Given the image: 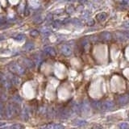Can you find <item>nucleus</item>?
Segmentation results:
<instances>
[{
    "mask_svg": "<svg viewBox=\"0 0 129 129\" xmlns=\"http://www.w3.org/2000/svg\"><path fill=\"white\" fill-rule=\"evenodd\" d=\"M3 115H4V108L2 104H0V116H3Z\"/></svg>",
    "mask_w": 129,
    "mask_h": 129,
    "instance_id": "5701e85b",
    "label": "nucleus"
},
{
    "mask_svg": "<svg viewBox=\"0 0 129 129\" xmlns=\"http://www.w3.org/2000/svg\"><path fill=\"white\" fill-rule=\"evenodd\" d=\"M115 37L117 40H119V41H124L125 39H126L124 33H119V32H116V33L115 34Z\"/></svg>",
    "mask_w": 129,
    "mask_h": 129,
    "instance_id": "f8f14e48",
    "label": "nucleus"
},
{
    "mask_svg": "<svg viewBox=\"0 0 129 129\" xmlns=\"http://www.w3.org/2000/svg\"><path fill=\"white\" fill-rule=\"evenodd\" d=\"M119 128L120 129H128L129 128V125L127 123H121L119 124Z\"/></svg>",
    "mask_w": 129,
    "mask_h": 129,
    "instance_id": "aec40b11",
    "label": "nucleus"
},
{
    "mask_svg": "<svg viewBox=\"0 0 129 129\" xmlns=\"http://www.w3.org/2000/svg\"><path fill=\"white\" fill-rule=\"evenodd\" d=\"M115 107V103L112 101H105L102 103V109L103 111H111Z\"/></svg>",
    "mask_w": 129,
    "mask_h": 129,
    "instance_id": "20e7f679",
    "label": "nucleus"
},
{
    "mask_svg": "<svg viewBox=\"0 0 129 129\" xmlns=\"http://www.w3.org/2000/svg\"><path fill=\"white\" fill-rule=\"evenodd\" d=\"M96 19L98 20V21H104V20L107 19V14H106L105 12L99 13L98 15H97Z\"/></svg>",
    "mask_w": 129,
    "mask_h": 129,
    "instance_id": "4468645a",
    "label": "nucleus"
},
{
    "mask_svg": "<svg viewBox=\"0 0 129 129\" xmlns=\"http://www.w3.org/2000/svg\"><path fill=\"white\" fill-rule=\"evenodd\" d=\"M61 52L64 56H69L72 53V49L69 45H63L61 47Z\"/></svg>",
    "mask_w": 129,
    "mask_h": 129,
    "instance_id": "39448f33",
    "label": "nucleus"
},
{
    "mask_svg": "<svg viewBox=\"0 0 129 129\" xmlns=\"http://www.w3.org/2000/svg\"><path fill=\"white\" fill-rule=\"evenodd\" d=\"M123 27L126 28H129V20H127V21L123 23Z\"/></svg>",
    "mask_w": 129,
    "mask_h": 129,
    "instance_id": "393cba45",
    "label": "nucleus"
},
{
    "mask_svg": "<svg viewBox=\"0 0 129 129\" xmlns=\"http://www.w3.org/2000/svg\"><path fill=\"white\" fill-rule=\"evenodd\" d=\"M40 129H48V128H40Z\"/></svg>",
    "mask_w": 129,
    "mask_h": 129,
    "instance_id": "7c9ffc66",
    "label": "nucleus"
},
{
    "mask_svg": "<svg viewBox=\"0 0 129 129\" xmlns=\"http://www.w3.org/2000/svg\"><path fill=\"white\" fill-rule=\"evenodd\" d=\"M72 114V111H70L69 109H67V108H62L60 109L57 113V117H59L60 119H68L69 117Z\"/></svg>",
    "mask_w": 129,
    "mask_h": 129,
    "instance_id": "f03ea898",
    "label": "nucleus"
},
{
    "mask_svg": "<svg viewBox=\"0 0 129 129\" xmlns=\"http://www.w3.org/2000/svg\"><path fill=\"white\" fill-rule=\"evenodd\" d=\"M100 37H101V39L103 40L108 41V40H111V38H112V35L108 32H102V33L100 34Z\"/></svg>",
    "mask_w": 129,
    "mask_h": 129,
    "instance_id": "423d86ee",
    "label": "nucleus"
},
{
    "mask_svg": "<svg viewBox=\"0 0 129 129\" xmlns=\"http://www.w3.org/2000/svg\"><path fill=\"white\" fill-rule=\"evenodd\" d=\"M8 68H9V69L11 70V72H12V73H16V74H18V75L24 74V72H25V69H24V67L20 66V64L16 63V62L11 63L9 64Z\"/></svg>",
    "mask_w": 129,
    "mask_h": 129,
    "instance_id": "f257e3e1",
    "label": "nucleus"
},
{
    "mask_svg": "<svg viewBox=\"0 0 129 129\" xmlns=\"http://www.w3.org/2000/svg\"><path fill=\"white\" fill-rule=\"evenodd\" d=\"M0 129H9V127H7V128H0Z\"/></svg>",
    "mask_w": 129,
    "mask_h": 129,
    "instance_id": "c756f323",
    "label": "nucleus"
},
{
    "mask_svg": "<svg viewBox=\"0 0 129 129\" xmlns=\"http://www.w3.org/2000/svg\"><path fill=\"white\" fill-rule=\"evenodd\" d=\"M24 125L20 124H15L9 127V129H24Z\"/></svg>",
    "mask_w": 129,
    "mask_h": 129,
    "instance_id": "2eb2a0df",
    "label": "nucleus"
},
{
    "mask_svg": "<svg viewBox=\"0 0 129 129\" xmlns=\"http://www.w3.org/2000/svg\"><path fill=\"white\" fill-rule=\"evenodd\" d=\"M128 95H129V94H128Z\"/></svg>",
    "mask_w": 129,
    "mask_h": 129,
    "instance_id": "2f4dec72",
    "label": "nucleus"
},
{
    "mask_svg": "<svg viewBox=\"0 0 129 129\" xmlns=\"http://www.w3.org/2000/svg\"><path fill=\"white\" fill-rule=\"evenodd\" d=\"M22 119L25 121H27L29 119V111H28V108L27 107L24 108L22 111Z\"/></svg>",
    "mask_w": 129,
    "mask_h": 129,
    "instance_id": "1a4fd4ad",
    "label": "nucleus"
},
{
    "mask_svg": "<svg viewBox=\"0 0 129 129\" xmlns=\"http://www.w3.org/2000/svg\"><path fill=\"white\" fill-rule=\"evenodd\" d=\"M24 35H23V34H19V35H17V36L16 37V40H19V41H20V40H22L23 39H24Z\"/></svg>",
    "mask_w": 129,
    "mask_h": 129,
    "instance_id": "4be33fe9",
    "label": "nucleus"
},
{
    "mask_svg": "<svg viewBox=\"0 0 129 129\" xmlns=\"http://www.w3.org/2000/svg\"><path fill=\"white\" fill-rule=\"evenodd\" d=\"M48 129H64V126L59 124H52L48 127Z\"/></svg>",
    "mask_w": 129,
    "mask_h": 129,
    "instance_id": "ddd939ff",
    "label": "nucleus"
},
{
    "mask_svg": "<svg viewBox=\"0 0 129 129\" xmlns=\"http://www.w3.org/2000/svg\"><path fill=\"white\" fill-rule=\"evenodd\" d=\"M87 24H88L89 26H92V25H94V21L93 20H90V21L87 23Z\"/></svg>",
    "mask_w": 129,
    "mask_h": 129,
    "instance_id": "a878e982",
    "label": "nucleus"
},
{
    "mask_svg": "<svg viewBox=\"0 0 129 129\" xmlns=\"http://www.w3.org/2000/svg\"><path fill=\"white\" fill-rule=\"evenodd\" d=\"M13 100L14 101H16V102H20L22 101V98H20L19 95H15L14 97H13Z\"/></svg>",
    "mask_w": 129,
    "mask_h": 129,
    "instance_id": "412c9836",
    "label": "nucleus"
},
{
    "mask_svg": "<svg viewBox=\"0 0 129 129\" xmlns=\"http://www.w3.org/2000/svg\"><path fill=\"white\" fill-rule=\"evenodd\" d=\"M11 81L14 85H19L20 82V80L19 77H17V76H12V77H11Z\"/></svg>",
    "mask_w": 129,
    "mask_h": 129,
    "instance_id": "a211bd4d",
    "label": "nucleus"
},
{
    "mask_svg": "<svg viewBox=\"0 0 129 129\" xmlns=\"http://www.w3.org/2000/svg\"><path fill=\"white\" fill-rule=\"evenodd\" d=\"M91 106L94 109H97V110L102 109V102L99 101H93L91 102Z\"/></svg>",
    "mask_w": 129,
    "mask_h": 129,
    "instance_id": "9b49d317",
    "label": "nucleus"
},
{
    "mask_svg": "<svg viewBox=\"0 0 129 129\" xmlns=\"http://www.w3.org/2000/svg\"><path fill=\"white\" fill-rule=\"evenodd\" d=\"M73 124L77 127H83L87 124V122L85 120H82V119H76L74 120H73Z\"/></svg>",
    "mask_w": 129,
    "mask_h": 129,
    "instance_id": "0eeeda50",
    "label": "nucleus"
},
{
    "mask_svg": "<svg viewBox=\"0 0 129 129\" xmlns=\"http://www.w3.org/2000/svg\"><path fill=\"white\" fill-rule=\"evenodd\" d=\"M119 103L120 105H125L129 102V95L128 94H125V95H123L119 98Z\"/></svg>",
    "mask_w": 129,
    "mask_h": 129,
    "instance_id": "6e6552de",
    "label": "nucleus"
},
{
    "mask_svg": "<svg viewBox=\"0 0 129 129\" xmlns=\"http://www.w3.org/2000/svg\"><path fill=\"white\" fill-rule=\"evenodd\" d=\"M124 35L125 36V37H127V38H128L129 39V32H124Z\"/></svg>",
    "mask_w": 129,
    "mask_h": 129,
    "instance_id": "bb28decb",
    "label": "nucleus"
},
{
    "mask_svg": "<svg viewBox=\"0 0 129 129\" xmlns=\"http://www.w3.org/2000/svg\"><path fill=\"white\" fill-rule=\"evenodd\" d=\"M17 111V107L15 105H12V104H8L7 105V108H6V115H7V118H10V117L12 116Z\"/></svg>",
    "mask_w": 129,
    "mask_h": 129,
    "instance_id": "7ed1b4c3",
    "label": "nucleus"
},
{
    "mask_svg": "<svg viewBox=\"0 0 129 129\" xmlns=\"http://www.w3.org/2000/svg\"><path fill=\"white\" fill-rule=\"evenodd\" d=\"M44 52H46L47 53H48L49 55H51V56H55V55H56V52H55V50L52 48V47H48V48H46L44 49Z\"/></svg>",
    "mask_w": 129,
    "mask_h": 129,
    "instance_id": "f3484780",
    "label": "nucleus"
},
{
    "mask_svg": "<svg viewBox=\"0 0 129 129\" xmlns=\"http://www.w3.org/2000/svg\"><path fill=\"white\" fill-rule=\"evenodd\" d=\"M23 62H24V64L28 68H33L34 67V64L32 60H28V59H24Z\"/></svg>",
    "mask_w": 129,
    "mask_h": 129,
    "instance_id": "dca6fc26",
    "label": "nucleus"
},
{
    "mask_svg": "<svg viewBox=\"0 0 129 129\" xmlns=\"http://www.w3.org/2000/svg\"><path fill=\"white\" fill-rule=\"evenodd\" d=\"M24 48H25L26 50H28V51H30V50H32V49H33L34 48V44L32 43H27L25 44V46H24Z\"/></svg>",
    "mask_w": 129,
    "mask_h": 129,
    "instance_id": "6ab92c4d",
    "label": "nucleus"
},
{
    "mask_svg": "<svg viewBox=\"0 0 129 129\" xmlns=\"http://www.w3.org/2000/svg\"><path fill=\"white\" fill-rule=\"evenodd\" d=\"M90 104L88 103V102L87 101H84L83 102V103L81 104V110H82L83 111H86V112H87V111H90Z\"/></svg>",
    "mask_w": 129,
    "mask_h": 129,
    "instance_id": "9d476101",
    "label": "nucleus"
},
{
    "mask_svg": "<svg viewBox=\"0 0 129 129\" xmlns=\"http://www.w3.org/2000/svg\"><path fill=\"white\" fill-rule=\"evenodd\" d=\"M5 124H6L5 123H3V122H1V123H0V127H1V126H4Z\"/></svg>",
    "mask_w": 129,
    "mask_h": 129,
    "instance_id": "cd10ccee",
    "label": "nucleus"
},
{
    "mask_svg": "<svg viewBox=\"0 0 129 129\" xmlns=\"http://www.w3.org/2000/svg\"><path fill=\"white\" fill-rule=\"evenodd\" d=\"M30 34H31L32 36H37L39 32H38L37 31H36V30H33V31H32L31 32H30Z\"/></svg>",
    "mask_w": 129,
    "mask_h": 129,
    "instance_id": "b1692460",
    "label": "nucleus"
},
{
    "mask_svg": "<svg viewBox=\"0 0 129 129\" xmlns=\"http://www.w3.org/2000/svg\"><path fill=\"white\" fill-rule=\"evenodd\" d=\"M3 39H5V37L3 36H0V40H3Z\"/></svg>",
    "mask_w": 129,
    "mask_h": 129,
    "instance_id": "c85d7f7f",
    "label": "nucleus"
}]
</instances>
